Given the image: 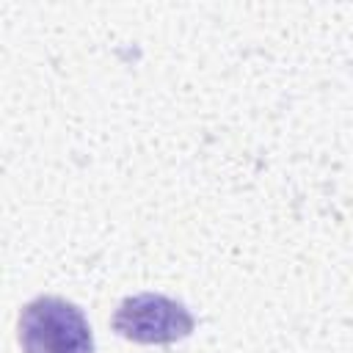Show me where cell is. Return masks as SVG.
Returning <instances> with one entry per match:
<instances>
[{
	"label": "cell",
	"instance_id": "6da1fadb",
	"mask_svg": "<svg viewBox=\"0 0 353 353\" xmlns=\"http://www.w3.org/2000/svg\"><path fill=\"white\" fill-rule=\"evenodd\" d=\"M17 331L22 353H94V334L83 309L58 295L25 303Z\"/></svg>",
	"mask_w": 353,
	"mask_h": 353
},
{
	"label": "cell",
	"instance_id": "7a4b0ae2",
	"mask_svg": "<svg viewBox=\"0 0 353 353\" xmlns=\"http://www.w3.org/2000/svg\"><path fill=\"white\" fill-rule=\"evenodd\" d=\"M196 328L185 303L157 292L124 298L113 314V331L138 345H171L190 336Z\"/></svg>",
	"mask_w": 353,
	"mask_h": 353
}]
</instances>
